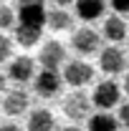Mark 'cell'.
<instances>
[{
    "mask_svg": "<svg viewBox=\"0 0 129 131\" xmlns=\"http://www.w3.org/2000/svg\"><path fill=\"white\" fill-rule=\"evenodd\" d=\"M5 86H8V78H5V73H0V93L5 91Z\"/></svg>",
    "mask_w": 129,
    "mask_h": 131,
    "instance_id": "25",
    "label": "cell"
},
{
    "mask_svg": "<svg viewBox=\"0 0 129 131\" xmlns=\"http://www.w3.org/2000/svg\"><path fill=\"white\" fill-rule=\"evenodd\" d=\"M48 3H53L56 8H66V5H71L73 0H48Z\"/></svg>",
    "mask_w": 129,
    "mask_h": 131,
    "instance_id": "24",
    "label": "cell"
},
{
    "mask_svg": "<svg viewBox=\"0 0 129 131\" xmlns=\"http://www.w3.org/2000/svg\"><path fill=\"white\" fill-rule=\"evenodd\" d=\"M10 58H13V40L5 33H0V63H8Z\"/></svg>",
    "mask_w": 129,
    "mask_h": 131,
    "instance_id": "18",
    "label": "cell"
},
{
    "mask_svg": "<svg viewBox=\"0 0 129 131\" xmlns=\"http://www.w3.org/2000/svg\"><path fill=\"white\" fill-rule=\"evenodd\" d=\"M15 28V10L10 5H0V33Z\"/></svg>",
    "mask_w": 129,
    "mask_h": 131,
    "instance_id": "17",
    "label": "cell"
},
{
    "mask_svg": "<svg viewBox=\"0 0 129 131\" xmlns=\"http://www.w3.org/2000/svg\"><path fill=\"white\" fill-rule=\"evenodd\" d=\"M106 5H112V10H114V15H127L129 13V0H106Z\"/></svg>",
    "mask_w": 129,
    "mask_h": 131,
    "instance_id": "20",
    "label": "cell"
},
{
    "mask_svg": "<svg viewBox=\"0 0 129 131\" xmlns=\"http://www.w3.org/2000/svg\"><path fill=\"white\" fill-rule=\"evenodd\" d=\"M13 38H15L18 46H23V48H33V46L41 43V38H43V28L15 23V28H13Z\"/></svg>",
    "mask_w": 129,
    "mask_h": 131,
    "instance_id": "15",
    "label": "cell"
},
{
    "mask_svg": "<svg viewBox=\"0 0 129 131\" xmlns=\"http://www.w3.org/2000/svg\"><path fill=\"white\" fill-rule=\"evenodd\" d=\"M127 53L124 48H119V46H106V48L99 50V68L114 78V76H122L124 71H127Z\"/></svg>",
    "mask_w": 129,
    "mask_h": 131,
    "instance_id": "7",
    "label": "cell"
},
{
    "mask_svg": "<svg viewBox=\"0 0 129 131\" xmlns=\"http://www.w3.org/2000/svg\"><path fill=\"white\" fill-rule=\"evenodd\" d=\"M61 78H63L66 86H71V88L79 91V88H84V86H89L94 81V66L86 63L84 58H71L61 68Z\"/></svg>",
    "mask_w": 129,
    "mask_h": 131,
    "instance_id": "1",
    "label": "cell"
},
{
    "mask_svg": "<svg viewBox=\"0 0 129 131\" xmlns=\"http://www.w3.org/2000/svg\"><path fill=\"white\" fill-rule=\"evenodd\" d=\"M0 3H8V0H0Z\"/></svg>",
    "mask_w": 129,
    "mask_h": 131,
    "instance_id": "27",
    "label": "cell"
},
{
    "mask_svg": "<svg viewBox=\"0 0 129 131\" xmlns=\"http://www.w3.org/2000/svg\"><path fill=\"white\" fill-rule=\"evenodd\" d=\"M46 10H48V8H46V0H18L15 23L43 28V23H46Z\"/></svg>",
    "mask_w": 129,
    "mask_h": 131,
    "instance_id": "5",
    "label": "cell"
},
{
    "mask_svg": "<svg viewBox=\"0 0 129 131\" xmlns=\"http://www.w3.org/2000/svg\"><path fill=\"white\" fill-rule=\"evenodd\" d=\"M0 108H3V114L10 116V118L23 116L31 108V96H28V91H23V88H10V91H5Z\"/></svg>",
    "mask_w": 129,
    "mask_h": 131,
    "instance_id": "11",
    "label": "cell"
},
{
    "mask_svg": "<svg viewBox=\"0 0 129 131\" xmlns=\"http://www.w3.org/2000/svg\"><path fill=\"white\" fill-rule=\"evenodd\" d=\"M71 48L76 56L81 58H86V56H94L101 50V35H99L94 28H89V25H84L79 30L71 33Z\"/></svg>",
    "mask_w": 129,
    "mask_h": 131,
    "instance_id": "6",
    "label": "cell"
},
{
    "mask_svg": "<svg viewBox=\"0 0 129 131\" xmlns=\"http://www.w3.org/2000/svg\"><path fill=\"white\" fill-rule=\"evenodd\" d=\"M86 129L89 131H119V121L109 111H96L86 118Z\"/></svg>",
    "mask_w": 129,
    "mask_h": 131,
    "instance_id": "16",
    "label": "cell"
},
{
    "mask_svg": "<svg viewBox=\"0 0 129 131\" xmlns=\"http://www.w3.org/2000/svg\"><path fill=\"white\" fill-rule=\"evenodd\" d=\"M56 129V116L48 108H33L25 121V131H53Z\"/></svg>",
    "mask_w": 129,
    "mask_h": 131,
    "instance_id": "14",
    "label": "cell"
},
{
    "mask_svg": "<svg viewBox=\"0 0 129 131\" xmlns=\"http://www.w3.org/2000/svg\"><path fill=\"white\" fill-rule=\"evenodd\" d=\"M89 98H91V106H96L101 111H109V108L122 103V88H119V83L114 78H104V81H99L94 86Z\"/></svg>",
    "mask_w": 129,
    "mask_h": 131,
    "instance_id": "3",
    "label": "cell"
},
{
    "mask_svg": "<svg viewBox=\"0 0 129 131\" xmlns=\"http://www.w3.org/2000/svg\"><path fill=\"white\" fill-rule=\"evenodd\" d=\"M116 121H119V126H127L129 129V98L116 106Z\"/></svg>",
    "mask_w": 129,
    "mask_h": 131,
    "instance_id": "19",
    "label": "cell"
},
{
    "mask_svg": "<svg viewBox=\"0 0 129 131\" xmlns=\"http://www.w3.org/2000/svg\"><path fill=\"white\" fill-rule=\"evenodd\" d=\"M71 25H73V13H68L66 8H51V10H46L43 28H51L53 33H63Z\"/></svg>",
    "mask_w": 129,
    "mask_h": 131,
    "instance_id": "13",
    "label": "cell"
},
{
    "mask_svg": "<svg viewBox=\"0 0 129 131\" xmlns=\"http://www.w3.org/2000/svg\"><path fill=\"white\" fill-rule=\"evenodd\" d=\"M119 88H122V96L129 98V73H124V78H122V83H119Z\"/></svg>",
    "mask_w": 129,
    "mask_h": 131,
    "instance_id": "22",
    "label": "cell"
},
{
    "mask_svg": "<svg viewBox=\"0 0 129 131\" xmlns=\"http://www.w3.org/2000/svg\"><path fill=\"white\" fill-rule=\"evenodd\" d=\"M0 131H23V126L15 124L13 118H8V121H3V124H0Z\"/></svg>",
    "mask_w": 129,
    "mask_h": 131,
    "instance_id": "21",
    "label": "cell"
},
{
    "mask_svg": "<svg viewBox=\"0 0 129 131\" xmlns=\"http://www.w3.org/2000/svg\"><path fill=\"white\" fill-rule=\"evenodd\" d=\"M106 13V0H73V15L84 23L101 20Z\"/></svg>",
    "mask_w": 129,
    "mask_h": 131,
    "instance_id": "12",
    "label": "cell"
},
{
    "mask_svg": "<svg viewBox=\"0 0 129 131\" xmlns=\"http://www.w3.org/2000/svg\"><path fill=\"white\" fill-rule=\"evenodd\" d=\"M127 131H129V129H127Z\"/></svg>",
    "mask_w": 129,
    "mask_h": 131,
    "instance_id": "28",
    "label": "cell"
},
{
    "mask_svg": "<svg viewBox=\"0 0 129 131\" xmlns=\"http://www.w3.org/2000/svg\"><path fill=\"white\" fill-rule=\"evenodd\" d=\"M124 53H127V61H129V46H127V50H124Z\"/></svg>",
    "mask_w": 129,
    "mask_h": 131,
    "instance_id": "26",
    "label": "cell"
},
{
    "mask_svg": "<svg viewBox=\"0 0 129 131\" xmlns=\"http://www.w3.org/2000/svg\"><path fill=\"white\" fill-rule=\"evenodd\" d=\"M35 76V63H33L31 56H15L8 61V73L5 78H10L13 83L23 86V83H31Z\"/></svg>",
    "mask_w": 129,
    "mask_h": 131,
    "instance_id": "10",
    "label": "cell"
},
{
    "mask_svg": "<svg viewBox=\"0 0 129 131\" xmlns=\"http://www.w3.org/2000/svg\"><path fill=\"white\" fill-rule=\"evenodd\" d=\"M61 88H63L61 71H46V68L35 71V76H33V91H35L38 98H43V101L56 98L61 93Z\"/></svg>",
    "mask_w": 129,
    "mask_h": 131,
    "instance_id": "4",
    "label": "cell"
},
{
    "mask_svg": "<svg viewBox=\"0 0 129 131\" xmlns=\"http://www.w3.org/2000/svg\"><path fill=\"white\" fill-rule=\"evenodd\" d=\"M66 61H68V53L61 40H46L43 48L38 50V63L46 71H61Z\"/></svg>",
    "mask_w": 129,
    "mask_h": 131,
    "instance_id": "8",
    "label": "cell"
},
{
    "mask_svg": "<svg viewBox=\"0 0 129 131\" xmlns=\"http://www.w3.org/2000/svg\"><path fill=\"white\" fill-rule=\"evenodd\" d=\"M61 108H63V116L71 121V124L86 121L89 116L94 114L91 98L86 96L84 91H71L68 96H63V101H61Z\"/></svg>",
    "mask_w": 129,
    "mask_h": 131,
    "instance_id": "2",
    "label": "cell"
},
{
    "mask_svg": "<svg viewBox=\"0 0 129 131\" xmlns=\"http://www.w3.org/2000/svg\"><path fill=\"white\" fill-rule=\"evenodd\" d=\"M101 40H106L109 46H119L122 40H127L129 35V23L124 20L122 15H106L104 18V23H101Z\"/></svg>",
    "mask_w": 129,
    "mask_h": 131,
    "instance_id": "9",
    "label": "cell"
},
{
    "mask_svg": "<svg viewBox=\"0 0 129 131\" xmlns=\"http://www.w3.org/2000/svg\"><path fill=\"white\" fill-rule=\"evenodd\" d=\"M56 131H84L79 126V124H68V126H61V129H56Z\"/></svg>",
    "mask_w": 129,
    "mask_h": 131,
    "instance_id": "23",
    "label": "cell"
}]
</instances>
